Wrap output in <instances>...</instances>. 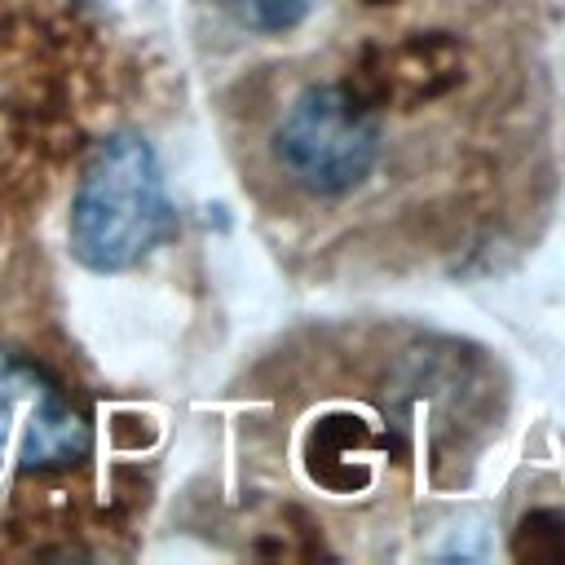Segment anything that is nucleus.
<instances>
[{
  "label": "nucleus",
  "mask_w": 565,
  "mask_h": 565,
  "mask_svg": "<svg viewBox=\"0 0 565 565\" xmlns=\"http://www.w3.org/2000/svg\"><path fill=\"white\" fill-rule=\"evenodd\" d=\"M340 79L380 115H406L459 93V84L468 79V49L455 31H402L393 40L358 44Z\"/></svg>",
  "instance_id": "3"
},
{
  "label": "nucleus",
  "mask_w": 565,
  "mask_h": 565,
  "mask_svg": "<svg viewBox=\"0 0 565 565\" xmlns=\"http://www.w3.org/2000/svg\"><path fill=\"white\" fill-rule=\"evenodd\" d=\"M384 154V115L344 79L305 84L274 124V159L282 177L318 203L349 199L371 181Z\"/></svg>",
  "instance_id": "2"
},
{
  "label": "nucleus",
  "mask_w": 565,
  "mask_h": 565,
  "mask_svg": "<svg viewBox=\"0 0 565 565\" xmlns=\"http://www.w3.org/2000/svg\"><path fill=\"white\" fill-rule=\"evenodd\" d=\"M375 450H388V441L375 437L366 419H358L349 411H335V415L318 419L309 441H305L309 477L331 494H358V490L371 486Z\"/></svg>",
  "instance_id": "5"
},
{
  "label": "nucleus",
  "mask_w": 565,
  "mask_h": 565,
  "mask_svg": "<svg viewBox=\"0 0 565 565\" xmlns=\"http://www.w3.org/2000/svg\"><path fill=\"white\" fill-rule=\"evenodd\" d=\"M88 455V424L31 362L0 353V463L18 472L66 468Z\"/></svg>",
  "instance_id": "4"
},
{
  "label": "nucleus",
  "mask_w": 565,
  "mask_h": 565,
  "mask_svg": "<svg viewBox=\"0 0 565 565\" xmlns=\"http://www.w3.org/2000/svg\"><path fill=\"white\" fill-rule=\"evenodd\" d=\"M508 552L516 561H565V508H530L516 521Z\"/></svg>",
  "instance_id": "7"
},
{
  "label": "nucleus",
  "mask_w": 565,
  "mask_h": 565,
  "mask_svg": "<svg viewBox=\"0 0 565 565\" xmlns=\"http://www.w3.org/2000/svg\"><path fill=\"white\" fill-rule=\"evenodd\" d=\"M177 212L159 154L141 132H110L84 159L71 194V252L93 274H124L172 238Z\"/></svg>",
  "instance_id": "1"
},
{
  "label": "nucleus",
  "mask_w": 565,
  "mask_h": 565,
  "mask_svg": "<svg viewBox=\"0 0 565 565\" xmlns=\"http://www.w3.org/2000/svg\"><path fill=\"white\" fill-rule=\"evenodd\" d=\"M212 4L252 35H291L313 18L322 0H212Z\"/></svg>",
  "instance_id": "6"
},
{
  "label": "nucleus",
  "mask_w": 565,
  "mask_h": 565,
  "mask_svg": "<svg viewBox=\"0 0 565 565\" xmlns=\"http://www.w3.org/2000/svg\"><path fill=\"white\" fill-rule=\"evenodd\" d=\"M362 4H371V9H384V4H397V0H362Z\"/></svg>",
  "instance_id": "8"
}]
</instances>
